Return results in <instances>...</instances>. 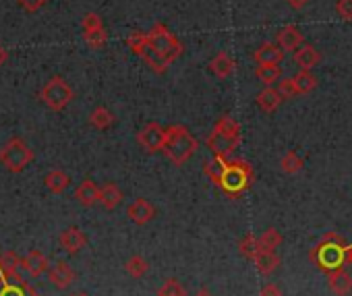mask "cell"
Instances as JSON below:
<instances>
[{
	"instance_id": "6da1fadb",
	"label": "cell",
	"mask_w": 352,
	"mask_h": 296,
	"mask_svg": "<svg viewBox=\"0 0 352 296\" xmlns=\"http://www.w3.org/2000/svg\"><path fill=\"white\" fill-rule=\"evenodd\" d=\"M162 151L170 164L185 166V162H189L197 151V139L191 135V131L185 125H172L168 127V135Z\"/></svg>"
},
{
	"instance_id": "7a4b0ae2",
	"label": "cell",
	"mask_w": 352,
	"mask_h": 296,
	"mask_svg": "<svg viewBox=\"0 0 352 296\" xmlns=\"http://www.w3.org/2000/svg\"><path fill=\"white\" fill-rule=\"evenodd\" d=\"M348 259V245L344 243V238L336 232H329L313 251H311V261L323 269L325 273L342 267V263Z\"/></svg>"
},
{
	"instance_id": "3957f363",
	"label": "cell",
	"mask_w": 352,
	"mask_h": 296,
	"mask_svg": "<svg viewBox=\"0 0 352 296\" xmlns=\"http://www.w3.org/2000/svg\"><path fill=\"white\" fill-rule=\"evenodd\" d=\"M251 180H253V168L247 162H243V160L228 162L226 160L224 174H222V180H220V188L224 193H228L230 197H237V195H241L243 190L249 188Z\"/></svg>"
},
{
	"instance_id": "277c9868",
	"label": "cell",
	"mask_w": 352,
	"mask_h": 296,
	"mask_svg": "<svg viewBox=\"0 0 352 296\" xmlns=\"http://www.w3.org/2000/svg\"><path fill=\"white\" fill-rule=\"evenodd\" d=\"M34 149L21 137H13L0 147V164L11 174H21L34 162Z\"/></svg>"
},
{
	"instance_id": "5b68a950",
	"label": "cell",
	"mask_w": 352,
	"mask_h": 296,
	"mask_svg": "<svg viewBox=\"0 0 352 296\" xmlns=\"http://www.w3.org/2000/svg\"><path fill=\"white\" fill-rule=\"evenodd\" d=\"M127 46L133 54H137L139 58H143V62L156 73V75H164L170 66V60L164 58L150 42L148 34L143 32H133L129 38H127Z\"/></svg>"
},
{
	"instance_id": "8992f818",
	"label": "cell",
	"mask_w": 352,
	"mask_h": 296,
	"mask_svg": "<svg viewBox=\"0 0 352 296\" xmlns=\"http://www.w3.org/2000/svg\"><path fill=\"white\" fill-rule=\"evenodd\" d=\"M38 95L42 104H46L52 112H62L73 102L75 91L62 77H52L48 83H44Z\"/></svg>"
},
{
	"instance_id": "52a82bcc",
	"label": "cell",
	"mask_w": 352,
	"mask_h": 296,
	"mask_svg": "<svg viewBox=\"0 0 352 296\" xmlns=\"http://www.w3.org/2000/svg\"><path fill=\"white\" fill-rule=\"evenodd\" d=\"M148 38H150V42H152V46L164 56V58H168L170 60V64L183 54V44L176 40V36L164 25V23H156L154 27H152V32L148 34Z\"/></svg>"
},
{
	"instance_id": "ba28073f",
	"label": "cell",
	"mask_w": 352,
	"mask_h": 296,
	"mask_svg": "<svg viewBox=\"0 0 352 296\" xmlns=\"http://www.w3.org/2000/svg\"><path fill=\"white\" fill-rule=\"evenodd\" d=\"M168 129H164L160 123H148L139 133H137V143L143 147L148 153H158L164 149Z\"/></svg>"
},
{
	"instance_id": "9c48e42d",
	"label": "cell",
	"mask_w": 352,
	"mask_h": 296,
	"mask_svg": "<svg viewBox=\"0 0 352 296\" xmlns=\"http://www.w3.org/2000/svg\"><path fill=\"white\" fill-rule=\"evenodd\" d=\"M19 269H21V257L15 251L0 253V280L9 284H23Z\"/></svg>"
},
{
	"instance_id": "30bf717a",
	"label": "cell",
	"mask_w": 352,
	"mask_h": 296,
	"mask_svg": "<svg viewBox=\"0 0 352 296\" xmlns=\"http://www.w3.org/2000/svg\"><path fill=\"white\" fill-rule=\"evenodd\" d=\"M21 269L32 275V278H40L44 273H48L50 269V263H48V257L38 251V249H32L25 257H21Z\"/></svg>"
},
{
	"instance_id": "8fae6325",
	"label": "cell",
	"mask_w": 352,
	"mask_h": 296,
	"mask_svg": "<svg viewBox=\"0 0 352 296\" xmlns=\"http://www.w3.org/2000/svg\"><path fill=\"white\" fill-rule=\"evenodd\" d=\"M85 245H87V236H85V232H83L81 228L69 226L67 230L60 232V247H62L64 253L75 255V253H79L81 249H85Z\"/></svg>"
},
{
	"instance_id": "7c38bea8",
	"label": "cell",
	"mask_w": 352,
	"mask_h": 296,
	"mask_svg": "<svg viewBox=\"0 0 352 296\" xmlns=\"http://www.w3.org/2000/svg\"><path fill=\"white\" fill-rule=\"evenodd\" d=\"M127 216L133 224L137 226H145L148 222H152L156 218V208L148 201V199H135L129 208H127Z\"/></svg>"
},
{
	"instance_id": "4fadbf2b",
	"label": "cell",
	"mask_w": 352,
	"mask_h": 296,
	"mask_svg": "<svg viewBox=\"0 0 352 296\" xmlns=\"http://www.w3.org/2000/svg\"><path fill=\"white\" fill-rule=\"evenodd\" d=\"M48 280L52 282L54 288L67 290V288L75 282V271L71 269V265H69L67 261H56V263L50 265V269H48Z\"/></svg>"
},
{
	"instance_id": "5bb4252c",
	"label": "cell",
	"mask_w": 352,
	"mask_h": 296,
	"mask_svg": "<svg viewBox=\"0 0 352 296\" xmlns=\"http://www.w3.org/2000/svg\"><path fill=\"white\" fill-rule=\"evenodd\" d=\"M207 147L211 149V153H213L215 158L228 160V158L234 153V149L239 147V143H237V141H232V139H228V137H224V135L218 133V131H211V135L207 137Z\"/></svg>"
},
{
	"instance_id": "9a60e30c",
	"label": "cell",
	"mask_w": 352,
	"mask_h": 296,
	"mask_svg": "<svg viewBox=\"0 0 352 296\" xmlns=\"http://www.w3.org/2000/svg\"><path fill=\"white\" fill-rule=\"evenodd\" d=\"M303 42H305V36L301 34V29H298L296 25H284V27L276 34V44H278L284 52L301 48Z\"/></svg>"
},
{
	"instance_id": "2e32d148",
	"label": "cell",
	"mask_w": 352,
	"mask_h": 296,
	"mask_svg": "<svg viewBox=\"0 0 352 296\" xmlns=\"http://www.w3.org/2000/svg\"><path fill=\"white\" fill-rule=\"evenodd\" d=\"M253 263H255V267H257V271L261 275H270V273H274L278 269L280 257H278V253L274 249H261L259 247L255 257H253Z\"/></svg>"
},
{
	"instance_id": "e0dca14e",
	"label": "cell",
	"mask_w": 352,
	"mask_h": 296,
	"mask_svg": "<svg viewBox=\"0 0 352 296\" xmlns=\"http://www.w3.org/2000/svg\"><path fill=\"white\" fill-rule=\"evenodd\" d=\"M123 201V190L116 182H106L99 186V206L108 212L116 210Z\"/></svg>"
},
{
	"instance_id": "ac0fdd59",
	"label": "cell",
	"mask_w": 352,
	"mask_h": 296,
	"mask_svg": "<svg viewBox=\"0 0 352 296\" xmlns=\"http://www.w3.org/2000/svg\"><path fill=\"white\" fill-rule=\"evenodd\" d=\"M75 199L83 206V208H93L95 204H99V186L85 178L77 188H75Z\"/></svg>"
},
{
	"instance_id": "d6986e66",
	"label": "cell",
	"mask_w": 352,
	"mask_h": 296,
	"mask_svg": "<svg viewBox=\"0 0 352 296\" xmlns=\"http://www.w3.org/2000/svg\"><path fill=\"white\" fill-rule=\"evenodd\" d=\"M284 102V97L280 95V91L278 89H274V87H266V89H261L257 95H255V104L259 106V110L261 112H266V114H270V112H276L278 110V106Z\"/></svg>"
},
{
	"instance_id": "ffe728a7",
	"label": "cell",
	"mask_w": 352,
	"mask_h": 296,
	"mask_svg": "<svg viewBox=\"0 0 352 296\" xmlns=\"http://www.w3.org/2000/svg\"><path fill=\"white\" fill-rule=\"evenodd\" d=\"M327 284H329V290L336 294V296H348L352 292V278L350 273H346L342 267L333 269L327 273Z\"/></svg>"
},
{
	"instance_id": "44dd1931",
	"label": "cell",
	"mask_w": 352,
	"mask_h": 296,
	"mask_svg": "<svg viewBox=\"0 0 352 296\" xmlns=\"http://www.w3.org/2000/svg\"><path fill=\"white\" fill-rule=\"evenodd\" d=\"M253 58H255L257 64H280L282 58H284V50H282L278 44L266 42V44H261V46L255 50Z\"/></svg>"
},
{
	"instance_id": "7402d4cb",
	"label": "cell",
	"mask_w": 352,
	"mask_h": 296,
	"mask_svg": "<svg viewBox=\"0 0 352 296\" xmlns=\"http://www.w3.org/2000/svg\"><path fill=\"white\" fill-rule=\"evenodd\" d=\"M321 60V54L311 46V44H303L301 48L294 50V62L298 69H305V71H311L313 66H317Z\"/></svg>"
},
{
	"instance_id": "603a6c76",
	"label": "cell",
	"mask_w": 352,
	"mask_h": 296,
	"mask_svg": "<svg viewBox=\"0 0 352 296\" xmlns=\"http://www.w3.org/2000/svg\"><path fill=\"white\" fill-rule=\"evenodd\" d=\"M44 184H46V188H48L50 193H54V195H62V193L69 188V184H71V176H69L64 170L54 168V170H50V172L46 174Z\"/></svg>"
},
{
	"instance_id": "cb8c5ba5",
	"label": "cell",
	"mask_w": 352,
	"mask_h": 296,
	"mask_svg": "<svg viewBox=\"0 0 352 296\" xmlns=\"http://www.w3.org/2000/svg\"><path fill=\"white\" fill-rule=\"evenodd\" d=\"M209 71L218 77V79H228L234 71V60L230 58L228 52H218L211 62H209Z\"/></svg>"
},
{
	"instance_id": "d4e9b609",
	"label": "cell",
	"mask_w": 352,
	"mask_h": 296,
	"mask_svg": "<svg viewBox=\"0 0 352 296\" xmlns=\"http://www.w3.org/2000/svg\"><path fill=\"white\" fill-rule=\"evenodd\" d=\"M213 131L222 133L224 137H228L232 141L241 143V125L234 121L232 116H228V114H224L222 119H218V123L213 125Z\"/></svg>"
},
{
	"instance_id": "484cf974",
	"label": "cell",
	"mask_w": 352,
	"mask_h": 296,
	"mask_svg": "<svg viewBox=\"0 0 352 296\" xmlns=\"http://www.w3.org/2000/svg\"><path fill=\"white\" fill-rule=\"evenodd\" d=\"M89 125H91L93 129H97V131H106V129H110V127L114 125V114H112L108 108L97 106V108H93L91 114H89Z\"/></svg>"
},
{
	"instance_id": "4316f807",
	"label": "cell",
	"mask_w": 352,
	"mask_h": 296,
	"mask_svg": "<svg viewBox=\"0 0 352 296\" xmlns=\"http://www.w3.org/2000/svg\"><path fill=\"white\" fill-rule=\"evenodd\" d=\"M292 79H294V83H296V91H298V95H303V93H311V91L317 87V77H315L311 71L298 69V73H296Z\"/></svg>"
},
{
	"instance_id": "83f0119b",
	"label": "cell",
	"mask_w": 352,
	"mask_h": 296,
	"mask_svg": "<svg viewBox=\"0 0 352 296\" xmlns=\"http://www.w3.org/2000/svg\"><path fill=\"white\" fill-rule=\"evenodd\" d=\"M255 77L266 85V87H272L274 83H278L280 79V66L278 64H259L255 69Z\"/></svg>"
},
{
	"instance_id": "f1b7e54d",
	"label": "cell",
	"mask_w": 352,
	"mask_h": 296,
	"mask_svg": "<svg viewBox=\"0 0 352 296\" xmlns=\"http://www.w3.org/2000/svg\"><path fill=\"white\" fill-rule=\"evenodd\" d=\"M224 166H226V160L224 158H213V160H207L205 166H203V172L205 176L220 186V180H222V174H224Z\"/></svg>"
},
{
	"instance_id": "f546056e",
	"label": "cell",
	"mask_w": 352,
	"mask_h": 296,
	"mask_svg": "<svg viewBox=\"0 0 352 296\" xmlns=\"http://www.w3.org/2000/svg\"><path fill=\"white\" fill-rule=\"evenodd\" d=\"M125 269H127V273H129L131 278H135V280H141V278L148 273V269H150V263H148V259H145V257H141V255H133V257L127 261Z\"/></svg>"
},
{
	"instance_id": "4dcf8cb0",
	"label": "cell",
	"mask_w": 352,
	"mask_h": 296,
	"mask_svg": "<svg viewBox=\"0 0 352 296\" xmlns=\"http://www.w3.org/2000/svg\"><path fill=\"white\" fill-rule=\"evenodd\" d=\"M303 166H305V162H303V158H301L294 149H290V151L280 160V168H282L284 174H296V172L303 170Z\"/></svg>"
},
{
	"instance_id": "1f68e13d",
	"label": "cell",
	"mask_w": 352,
	"mask_h": 296,
	"mask_svg": "<svg viewBox=\"0 0 352 296\" xmlns=\"http://www.w3.org/2000/svg\"><path fill=\"white\" fill-rule=\"evenodd\" d=\"M83 40H85V44H87L89 48L99 50L102 46H106L108 34H106L104 27H102V29H93V32H83Z\"/></svg>"
},
{
	"instance_id": "d6a6232c",
	"label": "cell",
	"mask_w": 352,
	"mask_h": 296,
	"mask_svg": "<svg viewBox=\"0 0 352 296\" xmlns=\"http://www.w3.org/2000/svg\"><path fill=\"white\" fill-rule=\"evenodd\" d=\"M257 249H259V238L253 236L251 232L245 234V236L241 238V243H239V251H241V255L247 257V259H253L255 253H257Z\"/></svg>"
},
{
	"instance_id": "836d02e7",
	"label": "cell",
	"mask_w": 352,
	"mask_h": 296,
	"mask_svg": "<svg viewBox=\"0 0 352 296\" xmlns=\"http://www.w3.org/2000/svg\"><path fill=\"white\" fill-rule=\"evenodd\" d=\"M282 245V234L276 228H268L261 236H259V247L261 249H278Z\"/></svg>"
},
{
	"instance_id": "e575fe53",
	"label": "cell",
	"mask_w": 352,
	"mask_h": 296,
	"mask_svg": "<svg viewBox=\"0 0 352 296\" xmlns=\"http://www.w3.org/2000/svg\"><path fill=\"white\" fill-rule=\"evenodd\" d=\"M158 296H187L185 288L180 286V282L176 280H166L160 290H158Z\"/></svg>"
},
{
	"instance_id": "d590c367",
	"label": "cell",
	"mask_w": 352,
	"mask_h": 296,
	"mask_svg": "<svg viewBox=\"0 0 352 296\" xmlns=\"http://www.w3.org/2000/svg\"><path fill=\"white\" fill-rule=\"evenodd\" d=\"M278 91H280V95L284 97V100H290V97H294V95H298V91H296V83H294V79L290 77V79H282L280 83H278V87H276Z\"/></svg>"
},
{
	"instance_id": "8d00e7d4",
	"label": "cell",
	"mask_w": 352,
	"mask_h": 296,
	"mask_svg": "<svg viewBox=\"0 0 352 296\" xmlns=\"http://www.w3.org/2000/svg\"><path fill=\"white\" fill-rule=\"evenodd\" d=\"M104 27V21L97 13H87L83 19H81V29L83 32H93V29H102Z\"/></svg>"
},
{
	"instance_id": "74e56055",
	"label": "cell",
	"mask_w": 352,
	"mask_h": 296,
	"mask_svg": "<svg viewBox=\"0 0 352 296\" xmlns=\"http://www.w3.org/2000/svg\"><path fill=\"white\" fill-rule=\"evenodd\" d=\"M48 3V0H17V5L25 11V13H38L40 9H44V5Z\"/></svg>"
},
{
	"instance_id": "f35d334b",
	"label": "cell",
	"mask_w": 352,
	"mask_h": 296,
	"mask_svg": "<svg viewBox=\"0 0 352 296\" xmlns=\"http://www.w3.org/2000/svg\"><path fill=\"white\" fill-rule=\"evenodd\" d=\"M336 11L344 21H352V0H338Z\"/></svg>"
},
{
	"instance_id": "ab89813d",
	"label": "cell",
	"mask_w": 352,
	"mask_h": 296,
	"mask_svg": "<svg viewBox=\"0 0 352 296\" xmlns=\"http://www.w3.org/2000/svg\"><path fill=\"white\" fill-rule=\"evenodd\" d=\"M261 296H282V290H280L276 284L268 282V284L261 288Z\"/></svg>"
},
{
	"instance_id": "60d3db41",
	"label": "cell",
	"mask_w": 352,
	"mask_h": 296,
	"mask_svg": "<svg viewBox=\"0 0 352 296\" xmlns=\"http://www.w3.org/2000/svg\"><path fill=\"white\" fill-rule=\"evenodd\" d=\"M286 3L294 9V11H301L309 5V0H286Z\"/></svg>"
},
{
	"instance_id": "b9f144b4",
	"label": "cell",
	"mask_w": 352,
	"mask_h": 296,
	"mask_svg": "<svg viewBox=\"0 0 352 296\" xmlns=\"http://www.w3.org/2000/svg\"><path fill=\"white\" fill-rule=\"evenodd\" d=\"M7 60H9V50L5 46H0V66H3Z\"/></svg>"
},
{
	"instance_id": "7bdbcfd3",
	"label": "cell",
	"mask_w": 352,
	"mask_h": 296,
	"mask_svg": "<svg viewBox=\"0 0 352 296\" xmlns=\"http://www.w3.org/2000/svg\"><path fill=\"white\" fill-rule=\"evenodd\" d=\"M195 296H213V294H211L209 290H205V288H201V290H199V292H197Z\"/></svg>"
},
{
	"instance_id": "ee69618b",
	"label": "cell",
	"mask_w": 352,
	"mask_h": 296,
	"mask_svg": "<svg viewBox=\"0 0 352 296\" xmlns=\"http://www.w3.org/2000/svg\"><path fill=\"white\" fill-rule=\"evenodd\" d=\"M348 259L352 261V247H348Z\"/></svg>"
},
{
	"instance_id": "f6af8a7d",
	"label": "cell",
	"mask_w": 352,
	"mask_h": 296,
	"mask_svg": "<svg viewBox=\"0 0 352 296\" xmlns=\"http://www.w3.org/2000/svg\"><path fill=\"white\" fill-rule=\"evenodd\" d=\"M71 296H87V294H71Z\"/></svg>"
}]
</instances>
